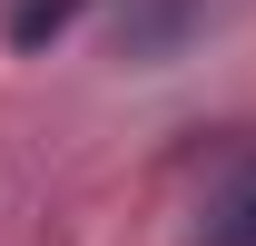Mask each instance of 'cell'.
<instances>
[{
    "mask_svg": "<svg viewBox=\"0 0 256 246\" xmlns=\"http://www.w3.org/2000/svg\"><path fill=\"white\" fill-rule=\"evenodd\" d=\"M236 10V0H118V20H108V50H118L128 69H158V60H178L188 40H207Z\"/></svg>",
    "mask_w": 256,
    "mask_h": 246,
    "instance_id": "obj_1",
    "label": "cell"
},
{
    "mask_svg": "<svg viewBox=\"0 0 256 246\" xmlns=\"http://www.w3.org/2000/svg\"><path fill=\"white\" fill-rule=\"evenodd\" d=\"M89 0H10V50H50Z\"/></svg>",
    "mask_w": 256,
    "mask_h": 246,
    "instance_id": "obj_2",
    "label": "cell"
},
{
    "mask_svg": "<svg viewBox=\"0 0 256 246\" xmlns=\"http://www.w3.org/2000/svg\"><path fill=\"white\" fill-rule=\"evenodd\" d=\"M226 246H256V178H246V197L226 207Z\"/></svg>",
    "mask_w": 256,
    "mask_h": 246,
    "instance_id": "obj_3",
    "label": "cell"
}]
</instances>
